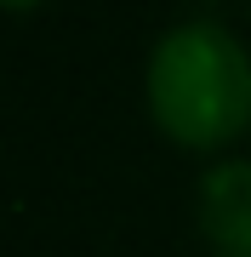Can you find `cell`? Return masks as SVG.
I'll return each mask as SVG.
<instances>
[{"mask_svg":"<svg viewBox=\"0 0 251 257\" xmlns=\"http://www.w3.org/2000/svg\"><path fill=\"white\" fill-rule=\"evenodd\" d=\"M40 6H46V0H0V12H18V18L23 12H40Z\"/></svg>","mask_w":251,"mask_h":257,"instance_id":"obj_3","label":"cell"},{"mask_svg":"<svg viewBox=\"0 0 251 257\" xmlns=\"http://www.w3.org/2000/svg\"><path fill=\"white\" fill-rule=\"evenodd\" d=\"M143 109L183 155H228L251 132V46L217 18H183L149 46Z\"/></svg>","mask_w":251,"mask_h":257,"instance_id":"obj_1","label":"cell"},{"mask_svg":"<svg viewBox=\"0 0 251 257\" xmlns=\"http://www.w3.org/2000/svg\"><path fill=\"white\" fill-rule=\"evenodd\" d=\"M194 223L211 257H251V155H217L200 172Z\"/></svg>","mask_w":251,"mask_h":257,"instance_id":"obj_2","label":"cell"}]
</instances>
